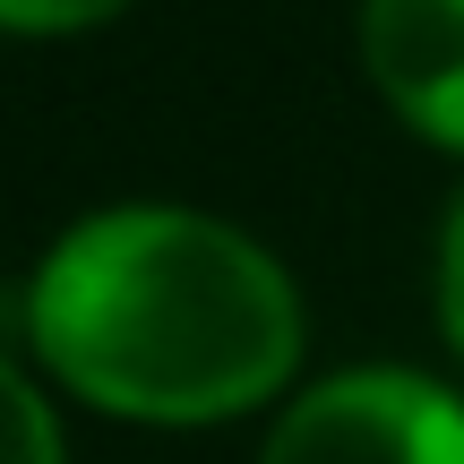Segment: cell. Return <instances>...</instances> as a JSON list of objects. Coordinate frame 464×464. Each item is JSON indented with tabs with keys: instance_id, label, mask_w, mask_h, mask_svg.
<instances>
[{
	"instance_id": "cell-1",
	"label": "cell",
	"mask_w": 464,
	"mask_h": 464,
	"mask_svg": "<svg viewBox=\"0 0 464 464\" xmlns=\"http://www.w3.org/2000/svg\"><path fill=\"white\" fill-rule=\"evenodd\" d=\"M26 327L52 379L130 421H232L301 362L293 276L189 207H112L61 232Z\"/></svg>"
},
{
	"instance_id": "cell-2",
	"label": "cell",
	"mask_w": 464,
	"mask_h": 464,
	"mask_svg": "<svg viewBox=\"0 0 464 464\" xmlns=\"http://www.w3.org/2000/svg\"><path fill=\"white\" fill-rule=\"evenodd\" d=\"M258 464H464V404L413 370H344L276 421Z\"/></svg>"
},
{
	"instance_id": "cell-3",
	"label": "cell",
	"mask_w": 464,
	"mask_h": 464,
	"mask_svg": "<svg viewBox=\"0 0 464 464\" xmlns=\"http://www.w3.org/2000/svg\"><path fill=\"white\" fill-rule=\"evenodd\" d=\"M362 61L430 147L464 155V0H362Z\"/></svg>"
},
{
	"instance_id": "cell-4",
	"label": "cell",
	"mask_w": 464,
	"mask_h": 464,
	"mask_svg": "<svg viewBox=\"0 0 464 464\" xmlns=\"http://www.w3.org/2000/svg\"><path fill=\"white\" fill-rule=\"evenodd\" d=\"M0 464H61V430H52V404L0 362Z\"/></svg>"
},
{
	"instance_id": "cell-5",
	"label": "cell",
	"mask_w": 464,
	"mask_h": 464,
	"mask_svg": "<svg viewBox=\"0 0 464 464\" xmlns=\"http://www.w3.org/2000/svg\"><path fill=\"white\" fill-rule=\"evenodd\" d=\"M121 9L130 0H0V26L9 34H78V26H103Z\"/></svg>"
},
{
	"instance_id": "cell-6",
	"label": "cell",
	"mask_w": 464,
	"mask_h": 464,
	"mask_svg": "<svg viewBox=\"0 0 464 464\" xmlns=\"http://www.w3.org/2000/svg\"><path fill=\"white\" fill-rule=\"evenodd\" d=\"M439 310H448V344L464 353V198L448 216V241H439Z\"/></svg>"
}]
</instances>
